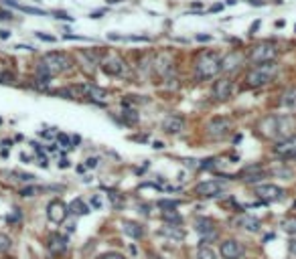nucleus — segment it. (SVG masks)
Returning a JSON list of instances; mask_svg holds the SVG:
<instances>
[{
  "instance_id": "obj_20",
  "label": "nucleus",
  "mask_w": 296,
  "mask_h": 259,
  "mask_svg": "<svg viewBox=\"0 0 296 259\" xmlns=\"http://www.w3.org/2000/svg\"><path fill=\"white\" fill-rule=\"evenodd\" d=\"M233 223H235L237 227L245 229V231H250V233H258V231H260V221H258L256 217H250V215H241V217H237Z\"/></svg>"
},
{
  "instance_id": "obj_40",
  "label": "nucleus",
  "mask_w": 296,
  "mask_h": 259,
  "mask_svg": "<svg viewBox=\"0 0 296 259\" xmlns=\"http://www.w3.org/2000/svg\"><path fill=\"white\" fill-rule=\"evenodd\" d=\"M9 37H11V33H9V31H0V39H5V41H7Z\"/></svg>"
},
{
  "instance_id": "obj_5",
  "label": "nucleus",
  "mask_w": 296,
  "mask_h": 259,
  "mask_svg": "<svg viewBox=\"0 0 296 259\" xmlns=\"http://www.w3.org/2000/svg\"><path fill=\"white\" fill-rule=\"evenodd\" d=\"M231 128H233V122H231L229 118H225V116H217V118H213V120L207 122L205 132H207L209 138H213V140H221V138L229 136Z\"/></svg>"
},
{
  "instance_id": "obj_29",
  "label": "nucleus",
  "mask_w": 296,
  "mask_h": 259,
  "mask_svg": "<svg viewBox=\"0 0 296 259\" xmlns=\"http://www.w3.org/2000/svg\"><path fill=\"white\" fill-rule=\"evenodd\" d=\"M11 247H13L11 237H9V235H5V233H0V255H3V253H9V251H11Z\"/></svg>"
},
{
  "instance_id": "obj_43",
  "label": "nucleus",
  "mask_w": 296,
  "mask_h": 259,
  "mask_svg": "<svg viewBox=\"0 0 296 259\" xmlns=\"http://www.w3.org/2000/svg\"><path fill=\"white\" fill-rule=\"evenodd\" d=\"M157 259H159V257H157Z\"/></svg>"
},
{
  "instance_id": "obj_35",
  "label": "nucleus",
  "mask_w": 296,
  "mask_h": 259,
  "mask_svg": "<svg viewBox=\"0 0 296 259\" xmlns=\"http://www.w3.org/2000/svg\"><path fill=\"white\" fill-rule=\"evenodd\" d=\"M59 142H61L65 148H69V146H71V140H69V136H65V134H59Z\"/></svg>"
},
{
  "instance_id": "obj_33",
  "label": "nucleus",
  "mask_w": 296,
  "mask_h": 259,
  "mask_svg": "<svg viewBox=\"0 0 296 259\" xmlns=\"http://www.w3.org/2000/svg\"><path fill=\"white\" fill-rule=\"evenodd\" d=\"M13 176H17V180H21V182H33L35 180V176L27 174V172H13Z\"/></svg>"
},
{
  "instance_id": "obj_26",
  "label": "nucleus",
  "mask_w": 296,
  "mask_h": 259,
  "mask_svg": "<svg viewBox=\"0 0 296 259\" xmlns=\"http://www.w3.org/2000/svg\"><path fill=\"white\" fill-rule=\"evenodd\" d=\"M163 219H165L169 225H181V223H183V217H181L175 209H165V211H163Z\"/></svg>"
},
{
  "instance_id": "obj_24",
  "label": "nucleus",
  "mask_w": 296,
  "mask_h": 259,
  "mask_svg": "<svg viewBox=\"0 0 296 259\" xmlns=\"http://www.w3.org/2000/svg\"><path fill=\"white\" fill-rule=\"evenodd\" d=\"M67 209L71 215H87L89 213V206H87V202H83V198H73Z\"/></svg>"
},
{
  "instance_id": "obj_36",
  "label": "nucleus",
  "mask_w": 296,
  "mask_h": 259,
  "mask_svg": "<svg viewBox=\"0 0 296 259\" xmlns=\"http://www.w3.org/2000/svg\"><path fill=\"white\" fill-rule=\"evenodd\" d=\"M97 162H100V160L91 156V158H87V160H85V166H87V168H95V166H97Z\"/></svg>"
},
{
  "instance_id": "obj_3",
  "label": "nucleus",
  "mask_w": 296,
  "mask_h": 259,
  "mask_svg": "<svg viewBox=\"0 0 296 259\" xmlns=\"http://www.w3.org/2000/svg\"><path fill=\"white\" fill-rule=\"evenodd\" d=\"M280 65L276 61H270V63H258L256 67H252L248 73H245V85L256 89V87H262V85H268L274 75L278 73Z\"/></svg>"
},
{
  "instance_id": "obj_34",
  "label": "nucleus",
  "mask_w": 296,
  "mask_h": 259,
  "mask_svg": "<svg viewBox=\"0 0 296 259\" xmlns=\"http://www.w3.org/2000/svg\"><path fill=\"white\" fill-rule=\"evenodd\" d=\"M35 35H37L41 41H47V43H53V41H55V37H51V35H43V33H35Z\"/></svg>"
},
{
  "instance_id": "obj_1",
  "label": "nucleus",
  "mask_w": 296,
  "mask_h": 259,
  "mask_svg": "<svg viewBox=\"0 0 296 259\" xmlns=\"http://www.w3.org/2000/svg\"><path fill=\"white\" fill-rule=\"evenodd\" d=\"M67 69H71V57L61 51H53V53L43 55L39 67H37V77H47L51 79L59 73H65Z\"/></svg>"
},
{
  "instance_id": "obj_31",
  "label": "nucleus",
  "mask_w": 296,
  "mask_h": 259,
  "mask_svg": "<svg viewBox=\"0 0 296 259\" xmlns=\"http://www.w3.org/2000/svg\"><path fill=\"white\" fill-rule=\"evenodd\" d=\"M97 259H126L122 253H118V251H106V253H102Z\"/></svg>"
},
{
  "instance_id": "obj_19",
  "label": "nucleus",
  "mask_w": 296,
  "mask_h": 259,
  "mask_svg": "<svg viewBox=\"0 0 296 259\" xmlns=\"http://www.w3.org/2000/svg\"><path fill=\"white\" fill-rule=\"evenodd\" d=\"M79 87H81V95H85L89 99L100 101V99L108 97V91L104 87H97V85H91V83H85V85H79Z\"/></svg>"
},
{
  "instance_id": "obj_16",
  "label": "nucleus",
  "mask_w": 296,
  "mask_h": 259,
  "mask_svg": "<svg viewBox=\"0 0 296 259\" xmlns=\"http://www.w3.org/2000/svg\"><path fill=\"white\" fill-rule=\"evenodd\" d=\"M195 231L199 233V235H203L205 239H209V237H215V235H217L215 221H213V219H209V217H197V219H195Z\"/></svg>"
},
{
  "instance_id": "obj_7",
  "label": "nucleus",
  "mask_w": 296,
  "mask_h": 259,
  "mask_svg": "<svg viewBox=\"0 0 296 259\" xmlns=\"http://www.w3.org/2000/svg\"><path fill=\"white\" fill-rule=\"evenodd\" d=\"M67 215H69V209H67V204L63 200L55 198V200H51L47 204V219L51 223L59 225V223H63L67 219Z\"/></svg>"
},
{
  "instance_id": "obj_28",
  "label": "nucleus",
  "mask_w": 296,
  "mask_h": 259,
  "mask_svg": "<svg viewBox=\"0 0 296 259\" xmlns=\"http://www.w3.org/2000/svg\"><path fill=\"white\" fill-rule=\"evenodd\" d=\"M199 259H217V253L211 249V247H207V245H201L199 247Z\"/></svg>"
},
{
  "instance_id": "obj_15",
  "label": "nucleus",
  "mask_w": 296,
  "mask_h": 259,
  "mask_svg": "<svg viewBox=\"0 0 296 259\" xmlns=\"http://www.w3.org/2000/svg\"><path fill=\"white\" fill-rule=\"evenodd\" d=\"M195 192L199 196H219L223 192V184L219 180H205L195 186Z\"/></svg>"
},
{
  "instance_id": "obj_42",
  "label": "nucleus",
  "mask_w": 296,
  "mask_h": 259,
  "mask_svg": "<svg viewBox=\"0 0 296 259\" xmlns=\"http://www.w3.org/2000/svg\"><path fill=\"white\" fill-rule=\"evenodd\" d=\"M59 166H61V168H67V166H69V162H67V160H61V162H59Z\"/></svg>"
},
{
  "instance_id": "obj_39",
  "label": "nucleus",
  "mask_w": 296,
  "mask_h": 259,
  "mask_svg": "<svg viewBox=\"0 0 296 259\" xmlns=\"http://www.w3.org/2000/svg\"><path fill=\"white\" fill-rule=\"evenodd\" d=\"M197 41H211V35H197Z\"/></svg>"
},
{
  "instance_id": "obj_17",
  "label": "nucleus",
  "mask_w": 296,
  "mask_h": 259,
  "mask_svg": "<svg viewBox=\"0 0 296 259\" xmlns=\"http://www.w3.org/2000/svg\"><path fill=\"white\" fill-rule=\"evenodd\" d=\"M266 170H262V166H248L239 172L243 182H262V178H266Z\"/></svg>"
},
{
  "instance_id": "obj_41",
  "label": "nucleus",
  "mask_w": 296,
  "mask_h": 259,
  "mask_svg": "<svg viewBox=\"0 0 296 259\" xmlns=\"http://www.w3.org/2000/svg\"><path fill=\"white\" fill-rule=\"evenodd\" d=\"M250 5H254V7H260V5H264V3H260V0H250Z\"/></svg>"
},
{
  "instance_id": "obj_12",
  "label": "nucleus",
  "mask_w": 296,
  "mask_h": 259,
  "mask_svg": "<svg viewBox=\"0 0 296 259\" xmlns=\"http://www.w3.org/2000/svg\"><path fill=\"white\" fill-rule=\"evenodd\" d=\"M231 95H233V81L227 79V77L217 79L215 85H213V97L219 99V101H225V99H229Z\"/></svg>"
},
{
  "instance_id": "obj_10",
  "label": "nucleus",
  "mask_w": 296,
  "mask_h": 259,
  "mask_svg": "<svg viewBox=\"0 0 296 259\" xmlns=\"http://www.w3.org/2000/svg\"><path fill=\"white\" fill-rule=\"evenodd\" d=\"M153 65H155L157 73H159V75H163V77L171 75V73H173V69H175V61H173V55H171V53H159V55L155 57Z\"/></svg>"
},
{
  "instance_id": "obj_37",
  "label": "nucleus",
  "mask_w": 296,
  "mask_h": 259,
  "mask_svg": "<svg viewBox=\"0 0 296 259\" xmlns=\"http://www.w3.org/2000/svg\"><path fill=\"white\" fill-rule=\"evenodd\" d=\"M91 204L95 206V209H102V200L97 198V196H93V198H91Z\"/></svg>"
},
{
  "instance_id": "obj_2",
  "label": "nucleus",
  "mask_w": 296,
  "mask_h": 259,
  "mask_svg": "<svg viewBox=\"0 0 296 259\" xmlns=\"http://www.w3.org/2000/svg\"><path fill=\"white\" fill-rule=\"evenodd\" d=\"M195 73L199 79H211L221 73V55L215 51H203L195 61Z\"/></svg>"
},
{
  "instance_id": "obj_13",
  "label": "nucleus",
  "mask_w": 296,
  "mask_h": 259,
  "mask_svg": "<svg viewBox=\"0 0 296 259\" xmlns=\"http://www.w3.org/2000/svg\"><path fill=\"white\" fill-rule=\"evenodd\" d=\"M185 126H187V120L183 116H179V114H171V116H167L163 120V130L167 134H173V136L175 134H181L185 130Z\"/></svg>"
},
{
  "instance_id": "obj_14",
  "label": "nucleus",
  "mask_w": 296,
  "mask_h": 259,
  "mask_svg": "<svg viewBox=\"0 0 296 259\" xmlns=\"http://www.w3.org/2000/svg\"><path fill=\"white\" fill-rule=\"evenodd\" d=\"M219 253L223 259H239L241 253H243V247L239 245V241L235 239H225L221 245H219Z\"/></svg>"
},
{
  "instance_id": "obj_4",
  "label": "nucleus",
  "mask_w": 296,
  "mask_h": 259,
  "mask_svg": "<svg viewBox=\"0 0 296 259\" xmlns=\"http://www.w3.org/2000/svg\"><path fill=\"white\" fill-rule=\"evenodd\" d=\"M276 55H278V45L266 41V43H258V45L252 47V51H250V61L256 63V65H258V63H270V61L276 59Z\"/></svg>"
},
{
  "instance_id": "obj_38",
  "label": "nucleus",
  "mask_w": 296,
  "mask_h": 259,
  "mask_svg": "<svg viewBox=\"0 0 296 259\" xmlns=\"http://www.w3.org/2000/svg\"><path fill=\"white\" fill-rule=\"evenodd\" d=\"M288 249H290L292 255H296V239H292V241L288 243Z\"/></svg>"
},
{
  "instance_id": "obj_27",
  "label": "nucleus",
  "mask_w": 296,
  "mask_h": 259,
  "mask_svg": "<svg viewBox=\"0 0 296 259\" xmlns=\"http://www.w3.org/2000/svg\"><path fill=\"white\" fill-rule=\"evenodd\" d=\"M161 233L167 235V237H173V239H183V237H185V233H183V229H181L179 225H169V227H165Z\"/></svg>"
},
{
  "instance_id": "obj_9",
  "label": "nucleus",
  "mask_w": 296,
  "mask_h": 259,
  "mask_svg": "<svg viewBox=\"0 0 296 259\" xmlns=\"http://www.w3.org/2000/svg\"><path fill=\"white\" fill-rule=\"evenodd\" d=\"M256 194L262 198V200H268V202H274V200H280L284 198V188L278 186V184H268V182H262L256 186Z\"/></svg>"
},
{
  "instance_id": "obj_32",
  "label": "nucleus",
  "mask_w": 296,
  "mask_h": 259,
  "mask_svg": "<svg viewBox=\"0 0 296 259\" xmlns=\"http://www.w3.org/2000/svg\"><path fill=\"white\" fill-rule=\"evenodd\" d=\"M124 118H126L128 124H138V114L134 110H126L124 112Z\"/></svg>"
},
{
  "instance_id": "obj_22",
  "label": "nucleus",
  "mask_w": 296,
  "mask_h": 259,
  "mask_svg": "<svg viewBox=\"0 0 296 259\" xmlns=\"http://www.w3.org/2000/svg\"><path fill=\"white\" fill-rule=\"evenodd\" d=\"M276 122H278V116H268L260 122V134L264 138H274L276 136Z\"/></svg>"
},
{
  "instance_id": "obj_25",
  "label": "nucleus",
  "mask_w": 296,
  "mask_h": 259,
  "mask_svg": "<svg viewBox=\"0 0 296 259\" xmlns=\"http://www.w3.org/2000/svg\"><path fill=\"white\" fill-rule=\"evenodd\" d=\"M280 106L282 108H296V87H290L288 91H284L282 99H280Z\"/></svg>"
},
{
  "instance_id": "obj_30",
  "label": "nucleus",
  "mask_w": 296,
  "mask_h": 259,
  "mask_svg": "<svg viewBox=\"0 0 296 259\" xmlns=\"http://www.w3.org/2000/svg\"><path fill=\"white\" fill-rule=\"evenodd\" d=\"M282 229L290 235H296V217H288L284 223H282Z\"/></svg>"
},
{
  "instance_id": "obj_21",
  "label": "nucleus",
  "mask_w": 296,
  "mask_h": 259,
  "mask_svg": "<svg viewBox=\"0 0 296 259\" xmlns=\"http://www.w3.org/2000/svg\"><path fill=\"white\" fill-rule=\"evenodd\" d=\"M241 63H243V55L233 51V53H229L225 59H221V71H235Z\"/></svg>"
},
{
  "instance_id": "obj_18",
  "label": "nucleus",
  "mask_w": 296,
  "mask_h": 259,
  "mask_svg": "<svg viewBox=\"0 0 296 259\" xmlns=\"http://www.w3.org/2000/svg\"><path fill=\"white\" fill-rule=\"evenodd\" d=\"M47 247H49V251H51V253L59 255V253H63L67 249V237L65 235H59V233H51Z\"/></svg>"
},
{
  "instance_id": "obj_6",
  "label": "nucleus",
  "mask_w": 296,
  "mask_h": 259,
  "mask_svg": "<svg viewBox=\"0 0 296 259\" xmlns=\"http://www.w3.org/2000/svg\"><path fill=\"white\" fill-rule=\"evenodd\" d=\"M100 65H102V69H104L108 75H112V77H120V75H124V71H126L124 59H122L120 55H116V53H102Z\"/></svg>"
},
{
  "instance_id": "obj_23",
  "label": "nucleus",
  "mask_w": 296,
  "mask_h": 259,
  "mask_svg": "<svg viewBox=\"0 0 296 259\" xmlns=\"http://www.w3.org/2000/svg\"><path fill=\"white\" fill-rule=\"evenodd\" d=\"M122 225H124V233H126L128 237H132V239H142V237H144V229H142L138 223H134V221H124Z\"/></svg>"
},
{
  "instance_id": "obj_8",
  "label": "nucleus",
  "mask_w": 296,
  "mask_h": 259,
  "mask_svg": "<svg viewBox=\"0 0 296 259\" xmlns=\"http://www.w3.org/2000/svg\"><path fill=\"white\" fill-rule=\"evenodd\" d=\"M296 130V118L294 116H278L276 122V140H286L290 136H294Z\"/></svg>"
},
{
  "instance_id": "obj_11",
  "label": "nucleus",
  "mask_w": 296,
  "mask_h": 259,
  "mask_svg": "<svg viewBox=\"0 0 296 259\" xmlns=\"http://www.w3.org/2000/svg\"><path fill=\"white\" fill-rule=\"evenodd\" d=\"M274 152L278 156H284V158H294L296 156V134L286 138V140H278L276 146H274Z\"/></svg>"
}]
</instances>
